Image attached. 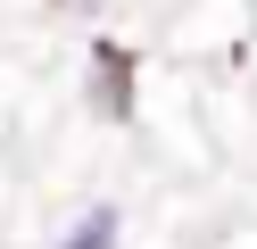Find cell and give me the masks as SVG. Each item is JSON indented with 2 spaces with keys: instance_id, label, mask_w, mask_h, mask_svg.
I'll return each instance as SVG.
<instances>
[{
  "instance_id": "3",
  "label": "cell",
  "mask_w": 257,
  "mask_h": 249,
  "mask_svg": "<svg viewBox=\"0 0 257 249\" xmlns=\"http://www.w3.org/2000/svg\"><path fill=\"white\" fill-rule=\"evenodd\" d=\"M58 9H91V0H58Z\"/></svg>"
},
{
  "instance_id": "2",
  "label": "cell",
  "mask_w": 257,
  "mask_h": 249,
  "mask_svg": "<svg viewBox=\"0 0 257 249\" xmlns=\"http://www.w3.org/2000/svg\"><path fill=\"white\" fill-rule=\"evenodd\" d=\"M108 241H116V216H108V208L91 216V224H75V232H67V249H108Z\"/></svg>"
},
{
  "instance_id": "1",
  "label": "cell",
  "mask_w": 257,
  "mask_h": 249,
  "mask_svg": "<svg viewBox=\"0 0 257 249\" xmlns=\"http://www.w3.org/2000/svg\"><path fill=\"white\" fill-rule=\"evenodd\" d=\"M91 116H108V125L133 116V50H124V42L91 50Z\"/></svg>"
}]
</instances>
